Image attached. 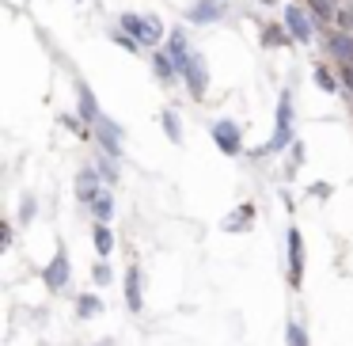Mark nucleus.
I'll return each instance as SVG.
<instances>
[{
	"instance_id": "obj_1",
	"label": "nucleus",
	"mask_w": 353,
	"mask_h": 346,
	"mask_svg": "<svg viewBox=\"0 0 353 346\" xmlns=\"http://www.w3.org/2000/svg\"><path fill=\"white\" fill-rule=\"evenodd\" d=\"M114 23L122 27L125 35H133L145 54H148V50H160L163 42H168V31H171V27L163 23L160 12H133V8H125V12H118V16H114Z\"/></svg>"
},
{
	"instance_id": "obj_2",
	"label": "nucleus",
	"mask_w": 353,
	"mask_h": 346,
	"mask_svg": "<svg viewBox=\"0 0 353 346\" xmlns=\"http://www.w3.org/2000/svg\"><path fill=\"white\" fill-rule=\"evenodd\" d=\"M296 141V99L289 88L277 92L274 103V133H270V148L274 153H289V145Z\"/></svg>"
},
{
	"instance_id": "obj_3",
	"label": "nucleus",
	"mask_w": 353,
	"mask_h": 346,
	"mask_svg": "<svg viewBox=\"0 0 353 346\" xmlns=\"http://www.w3.org/2000/svg\"><path fill=\"white\" fill-rule=\"evenodd\" d=\"M281 19H285V27H289V35H292L296 46H315V39L323 35L319 23H315V16L304 8V0H285Z\"/></svg>"
},
{
	"instance_id": "obj_4",
	"label": "nucleus",
	"mask_w": 353,
	"mask_h": 346,
	"mask_svg": "<svg viewBox=\"0 0 353 346\" xmlns=\"http://www.w3.org/2000/svg\"><path fill=\"white\" fill-rule=\"evenodd\" d=\"M179 77H183V88H186V95H190L194 103H201L209 95V57L201 54V50H194L190 54V61L179 69Z\"/></svg>"
},
{
	"instance_id": "obj_5",
	"label": "nucleus",
	"mask_w": 353,
	"mask_h": 346,
	"mask_svg": "<svg viewBox=\"0 0 353 346\" xmlns=\"http://www.w3.org/2000/svg\"><path fill=\"white\" fill-rule=\"evenodd\" d=\"M228 19L224 0H186L183 4V23L186 27H216Z\"/></svg>"
},
{
	"instance_id": "obj_6",
	"label": "nucleus",
	"mask_w": 353,
	"mask_h": 346,
	"mask_svg": "<svg viewBox=\"0 0 353 346\" xmlns=\"http://www.w3.org/2000/svg\"><path fill=\"white\" fill-rule=\"evenodd\" d=\"M209 137H213V145L221 148L224 156H239L243 153V122H236V118H209Z\"/></svg>"
},
{
	"instance_id": "obj_7",
	"label": "nucleus",
	"mask_w": 353,
	"mask_h": 346,
	"mask_svg": "<svg viewBox=\"0 0 353 346\" xmlns=\"http://www.w3.org/2000/svg\"><path fill=\"white\" fill-rule=\"evenodd\" d=\"M92 141H95V148L110 153L114 160L125 156V126L118 122V118H110V115H103V122L92 130Z\"/></svg>"
},
{
	"instance_id": "obj_8",
	"label": "nucleus",
	"mask_w": 353,
	"mask_h": 346,
	"mask_svg": "<svg viewBox=\"0 0 353 346\" xmlns=\"http://www.w3.org/2000/svg\"><path fill=\"white\" fill-rule=\"evenodd\" d=\"M42 282H46L50 293H69V285H72V259H69L65 247H57L54 259L42 267Z\"/></svg>"
},
{
	"instance_id": "obj_9",
	"label": "nucleus",
	"mask_w": 353,
	"mask_h": 346,
	"mask_svg": "<svg viewBox=\"0 0 353 346\" xmlns=\"http://www.w3.org/2000/svg\"><path fill=\"white\" fill-rule=\"evenodd\" d=\"M103 191H107V183H103L99 168H95V164H84V168L77 171V179H72V194H77V202L88 209V206H92V202L99 198Z\"/></svg>"
},
{
	"instance_id": "obj_10",
	"label": "nucleus",
	"mask_w": 353,
	"mask_h": 346,
	"mask_svg": "<svg viewBox=\"0 0 353 346\" xmlns=\"http://www.w3.org/2000/svg\"><path fill=\"white\" fill-rule=\"evenodd\" d=\"M323 50L334 65H353V31H338V27H327L323 31Z\"/></svg>"
},
{
	"instance_id": "obj_11",
	"label": "nucleus",
	"mask_w": 353,
	"mask_h": 346,
	"mask_svg": "<svg viewBox=\"0 0 353 346\" xmlns=\"http://www.w3.org/2000/svg\"><path fill=\"white\" fill-rule=\"evenodd\" d=\"M148 69H152V80H156L160 88H175V84H183L175 57H171L163 46H160V50H148Z\"/></svg>"
},
{
	"instance_id": "obj_12",
	"label": "nucleus",
	"mask_w": 353,
	"mask_h": 346,
	"mask_svg": "<svg viewBox=\"0 0 353 346\" xmlns=\"http://www.w3.org/2000/svg\"><path fill=\"white\" fill-rule=\"evenodd\" d=\"M285 247H289V285L300 289L304 285V236H300L296 224L285 232Z\"/></svg>"
},
{
	"instance_id": "obj_13",
	"label": "nucleus",
	"mask_w": 353,
	"mask_h": 346,
	"mask_svg": "<svg viewBox=\"0 0 353 346\" xmlns=\"http://www.w3.org/2000/svg\"><path fill=\"white\" fill-rule=\"evenodd\" d=\"M122 293H125V308H130L133 316L145 312V278H141V267L137 262H130L122 274Z\"/></svg>"
},
{
	"instance_id": "obj_14",
	"label": "nucleus",
	"mask_w": 353,
	"mask_h": 346,
	"mask_svg": "<svg viewBox=\"0 0 353 346\" xmlns=\"http://www.w3.org/2000/svg\"><path fill=\"white\" fill-rule=\"evenodd\" d=\"M77 115L84 118L88 126H99L103 122V107H99V95L92 92V84H88V80H77Z\"/></svg>"
},
{
	"instance_id": "obj_15",
	"label": "nucleus",
	"mask_w": 353,
	"mask_h": 346,
	"mask_svg": "<svg viewBox=\"0 0 353 346\" xmlns=\"http://www.w3.org/2000/svg\"><path fill=\"white\" fill-rule=\"evenodd\" d=\"M259 46L262 50H289V46H296V42H292L285 19H270V23H262V31H259Z\"/></svg>"
},
{
	"instance_id": "obj_16",
	"label": "nucleus",
	"mask_w": 353,
	"mask_h": 346,
	"mask_svg": "<svg viewBox=\"0 0 353 346\" xmlns=\"http://www.w3.org/2000/svg\"><path fill=\"white\" fill-rule=\"evenodd\" d=\"M312 84L319 88L323 95H345L342 77H338V69H330V61H315L312 65Z\"/></svg>"
},
{
	"instance_id": "obj_17",
	"label": "nucleus",
	"mask_w": 353,
	"mask_h": 346,
	"mask_svg": "<svg viewBox=\"0 0 353 346\" xmlns=\"http://www.w3.org/2000/svg\"><path fill=\"white\" fill-rule=\"evenodd\" d=\"M254 213H259V206H254V202H243V206H236L228 213V221L221 224L224 232H232V236H239V232H247L254 224Z\"/></svg>"
},
{
	"instance_id": "obj_18",
	"label": "nucleus",
	"mask_w": 353,
	"mask_h": 346,
	"mask_svg": "<svg viewBox=\"0 0 353 346\" xmlns=\"http://www.w3.org/2000/svg\"><path fill=\"white\" fill-rule=\"evenodd\" d=\"M92 247H95V255H99V259H110V255H114V247H118L114 229H110V224H103V221H92Z\"/></svg>"
},
{
	"instance_id": "obj_19",
	"label": "nucleus",
	"mask_w": 353,
	"mask_h": 346,
	"mask_svg": "<svg viewBox=\"0 0 353 346\" xmlns=\"http://www.w3.org/2000/svg\"><path fill=\"white\" fill-rule=\"evenodd\" d=\"M338 4H342V0H304V8L315 16V23H319V31H327V27H334Z\"/></svg>"
},
{
	"instance_id": "obj_20",
	"label": "nucleus",
	"mask_w": 353,
	"mask_h": 346,
	"mask_svg": "<svg viewBox=\"0 0 353 346\" xmlns=\"http://www.w3.org/2000/svg\"><path fill=\"white\" fill-rule=\"evenodd\" d=\"M95 168H99V175H103V183H107L110 186V191H114V186L118 183H122V160H114V156H110V153H103V148H99V153H95Z\"/></svg>"
},
{
	"instance_id": "obj_21",
	"label": "nucleus",
	"mask_w": 353,
	"mask_h": 346,
	"mask_svg": "<svg viewBox=\"0 0 353 346\" xmlns=\"http://www.w3.org/2000/svg\"><path fill=\"white\" fill-rule=\"evenodd\" d=\"M160 126H163V137L171 141V145H183V115H179L175 107H163L160 110Z\"/></svg>"
},
{
	"instance_id": "obj_22",
	"label": "nucleus",
	"mask_w": 353,
	"mask_h": 346,
	"mask_svg": "<svg viewBox=\"0 0 353 346\" xmlns=\"http://www.w3.org/2000/svg\"><path fill=\"white\" fill-rule=\"evenodd\" d=\"M114 191H110V186H107V191H103L99 194V198H95L92 202V206H88V213H92V221H103V224H110V221H114Z\"/></svg>"
},
{
	"instance_id": "obj_23",
	"label": "nucleus",
	"mask_w": 353,
	"mask_h": 346,
	"mask_svg": "<svg viewBox=\"0 0 353 346\" xmlns=\"http://www.w3.org/2000/svg\"><path fill=\"white\" fill-rule=\"evenodd\" d=\"M99 312H103L99 293H77V320H95Z\"/></svg>"
},
{
	"instance_id": "obj_24",
	"label": "nucleus",
	"mask_w": 353,
	"mask_h": 346,
	"mask_svg": "<svg viewBox=\"0 0 353 346\" xmlns=\"http://www.w3.org/2000/svg\"><path fill=\"white\" fill-rule=\"evenodd\" d=\"M107 39L114 42L118 50H125V54H145V50H141V42L133 39V35H125V31H122V27H118V23H114V27H110V31H107Z\"/></svg>"
},
{
	"instance_id": "obj_25",
	"label": "nucleus",
	"mask_w": 353,
	"mask_h": 346,
	"mask_svg": "<svg viewBox=\"0 0 353 346\" xmlns=\"http://www.w3.org/2000/svg\"><path fill=\"white\" fill-rule=\"evenodd\" d=\"M304 160H307V145H304V141L296 137V141H292V145H289V164H285V175L292 179V175H296V168H300V164H304Z\"/></svg>"
},
{
	"instance_id": "obj_26",
	"label": "nucleus",
	"mask_w": 353,
	"mask_h": 346,
	"mask_svg": "<svg viewBox=\"0 0 353 346\" xmlns=\"http://www.w3.org/2000/svg\"><path fill=\"white\" fill-rule=\"evenodd\" d=\"M285 346H312V343H307V327L300 320L285 323Z\"/></svg>"
},
{
	"instance_id": "obj_27",
	"label": "nucleus",
	"mask_w": 353,
	"mask_h": 346,
	"mask_svg": "<svg viewBox=\"0 0 353 346\" xmlns=\"http://www.w3.org/2000/svg\"><path fill=\"white\" fill-rule=\"evenodd\" d=\"M57 122H61L69 133H77V137H92V126H88L80 115H69V110H65V115H57Z\"/></svg>"
},
{
	"instance_id": "obj_28",
	"label": "nucleus",
	"mask_w": 353,
	"mask_h": 346,
	"mask_svg": "<svg viewBox=\"0 0 353 346\" xmlns=\"http://www.w3.org/2000/svg\"><path fill=\"white\" fill-rule=\"evenodd\" d=\"M34 217H39V198H34V194H23V198H19V217H16V221L19 224H31Z\"/></svg>"
},
{
	"instance_id": "obj_29",
	"label": "nucleus",
	"mask_w": 353,
	"mask_h": 346,
	"mask_svg": "<svg viewBox=\"0 0 353 346\" xmlns=\"http://www.w3.org/2000/svg\"><path fill=\"white\" fill-rule=\"evenodd\" d=\"M92 282L99 285V289H103V285L114 282V267H110V259H99V262L92 267Z\"/></svg>"
},
{
	"instance_id": "obj_30",
	"label": "nucleus",
	"mask_w": 353,
	"mask_h": 346,
	"mask_svg": "<svg viewBox=\"0 0 353 346\" xmlns=\"http://www.w3.org/2000/svg\"><path fill=\"white\" fill-rule=\"evenodd\" d=\"M334 27H338V31H353V0H342V4H338Z\"/></svg>"
},
{
	"instance_id": "obj_31",
	"label": "nucleus",
	"mask_w": 353,
	"mask_h": 346,
	"mask_svg": "<svg viewBox=\"0 0 353 346\" xmlns=\"http://www.w3.org/2000/svg\"><path fill=\"white\" fill-rule=\"evenodd\" d=\"M307 194H312V198H319V202H327L330 194H334V186H330L327 179H315V183H307Z\"/></svg>"
},
{
	"instance_id": "obj_32",
	"label": "nucleus",
	"mask_w": 353,
	"mask_h": 346,
	"mask_svg": "<svg viewBox=\"0 0 353 346\" xmlns=\"http://www.w3.org/2000/svg\"><path fill=\"white\" fill-rule=\"evenodd\" d=\"M243 156H247V160H251V164H266L270 156H277V153H274V148H270V141H266V145L251 148V153H243Z\"/></svg>"
},
{
	"instance_id": "obj_33",
	"label": "nucleus",
	"mask_w": 353,
	"mask_h": 346,
	"mask_svg": "<svg viewBox=\"0 0 353 346\" xmlns=\"http://www.w3.org/2000/svg\"><path fill=\"white\" fill-rule=\"evenodd\" d=\"M338 77H342L345 99H353V65H338Z\"/></svg>"
},
{
	"instance_id": "obj_34",
	"label": "nucleus",
	"mask_w": 353,
	"mask_h": 346,
	"mask_svg": "<svg viewBox=\"0 0 353 346\" xmlns=\"http://www.w3.org/2000/svg\"><path fill=\"white\" fill-rule=\"evenodd\" d=\"M0 244H4V251L16 244V224H12V221H4V229H0Z\"/></svg>"
},
{
	"instance_id": "obj_35",
	"label": "nucleus",
	"mask_w": 353,
	"mask_h": 346,
	"mask_svg": "<svg viewBox=\"0 0 353 346\" xmlns=\"http://www.w3.org/2000/svg\"><path fill=\"white\" fill-rule=\"evenodd\" d=\"M259 8L274 12V8H285V0H259Z\"/></svg>"
},
{
	"instance_id": "obj_36",
	"label": "nucleus",
	"mask_w": 353,
	"mask_h": 346,
	"mask_svg": "<svg viewBox=\"0 0 353 346\" xmlns=\"http://www.w3.org/2000/svg\"><path fill=\"white\" fill-rule=\"evenodd\" d=\"M281 202H285V209H292V206H296V202H292V191H285V186H281Z\"/></svg>"
},
{
	"instance_id": "obj_37",
	"label": "nucleus",
	"mask_w": 353,
	"mask_h": 346,
	"mask_svg": "<svg viewBox=\"0 0 353 346\" xmlns=\"http://www.w3.org/2000/svg\"><path fill=\"white\" fill-rule=\"evenodd\" d=\"M224 4H232V0H224Z\"/></svg>"
}]
</instances>
